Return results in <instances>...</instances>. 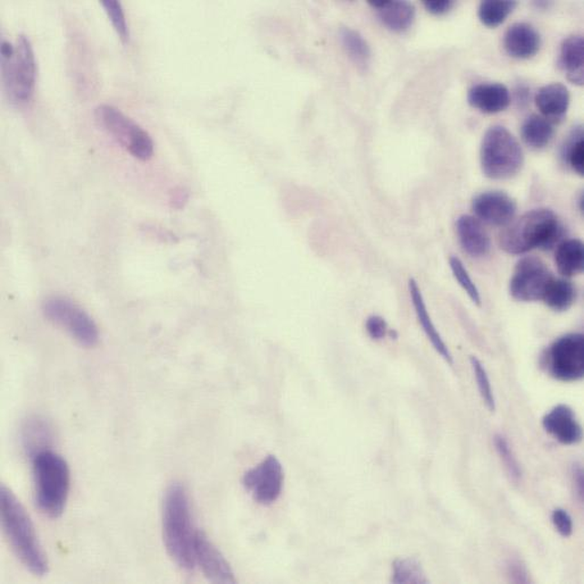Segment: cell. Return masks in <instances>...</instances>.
Returning <instances> with one entry per match:
<instances>
[{
    "label": "cell",
    "instance_id": "obj_1",
    "mask_svg": "<svg viewBox=\"0 0 584 584\" xmlns=\"http://www.w3.org/2000/svg\"><path fill=\"white\" fill-rule=\"evenodd\" d=\"M163 537L168 555L184 569L196 565L194 530L188 495L179 483H173L166 492L163 503Z\"/></svg>",
    "mask_w": 584,
    "mask_h": 584
},
{
    "label": "cell",
    "instance_id": "obj_2",
    "mask_svg": "<svg viewBox=\"0 0 584 584\" xmlns=\"http://www.w3.org/2000/svg\"><path fill=\"white\" fill-rule=\"evenodd\" d=\"M563 223L549 208L532 209L513 220L499 236V246L505 253L522 255L532 249L550 250L562 243Z\"/></svg>",
    "mask_w": 584,
    "mask_h": 584
},
{
    "label": "cell",
    "instance_id": "obj_3",
    "mask_svg": "<svg viewBox=\"0 0 584 584\" xmlns=\"http://www.w3.org/2000/svg\"><path fill=\"white\" fill-rule=\"evenodd\" d=\"M0 500L5 535L14 553L29 571L35 576H44L48 571V562L25 508L5 486L2 487Z\"/></svg>",
    "mask_w": 584,
    "mask_h": 584
},
{
    "label": "cell",
    "instance_id": "obj_4",
    "mask_svg": "<svg viewBox=\"0 0 584 584\" xmlns=\"http://www.w3.org/2000/svg\"><path fill=\"white\" fill-rule=\"evenodd\" d=\"M32 468L36 508L50 519L61 517L70 492L71 477L67 463L48 449L32 458Z\"/></svg>",
    "mask_w": 584,
    "mask_h": 584
},
{
    "label": "cell",
    "instance_id": "obj_5",
    "mask_svg": "<svg viewBox=\"0 0 584 584\" xmlns=\"http://www.w3.org/2000/svg\"><path fill=\"white\" fill-rule=\"evenodd\" d=\"M480 159L483 175L491 180L512 179L524 166L521 145L500 126L490 127L483 136Z\"/></svg>",
    "mask_w": 584,
    "mask_h": 584
},
{
    "label": "cell",
    "instance_id": "obj_6",
    "mask_svg": "<svg viewBox=\"0 0 584 584\" xmlns=\"http://www.w3.org/2000/svg\"><path fill=\"white\" fill-rule=\"evenodd\" d=\"M4 88L9 102L17 106L32 99L35 85V59L34 49L27 36L21 35L13 55L2 57Z\"/></svg>",
    "mask_w": 584,
    "mask_h": 584
},
{
    "label": "cell",
    "instance_id": "obj_7",
    "mask_svg": "<svg viewBox=\"0 0 584 584\" xmlns=\"http://www.w3.org/2000/svg\"><path fill=\"white\" fill-rule=\"evenodd\" d=\"M96 120L132 156L140 161H148L154 154L152 136L143 127L111 105H100L95 111Z\"/></svg>",
    "mask_w": 584,
    "mask_h": 584
},
{
    "label": "cell",
    "instance_id": "obj_8",
    "mask_svg": "<svg viewBox=\"0 0 584 584\" xmlns=\"http://www.w3.org/2000/svg\"><path fill=\"white\" fill-rule=\"evenodd\" d=\"M541 367L551 378L562 382H577L584 377V337L568 333L559 337L541 356Z\"/></svg>",
    "mask_w": 584,
    "mask_h": 584
},
{
    "label": "cell",
    "instance_id": "obj_9",
    "mask_svg": "<svg viewBox=\"0 0 584 584\" xmlns=\"http://www.w3.org/2000/svg\"><path fill=\"white\" fill-rule=\"evenodd\" d=\"M43 310L50 322L65 328L80 345L94 347L98 344L99 331L94 319L72 300L65 297H50L44 301Z\"/></svg>",
    "mask_w": 584,
    "mask_h": 584
},
{
    "label": "cell",
    "instance_id": "obj_10",
    "mask_svg": "<svg viewBox=\"0 0 584 584\" xmlns=\"http://www.w3.org/2000/svg\"><path fill=\"white\" fill-rule=\"evenodd\" d=\"M553 273L540 258L528 257L519 259L509 282V294L515 300L533 303L542 300Z\"/></svg>",
    "mask_w": 584,
    "mask_h": 584
},
{
    "label": "cell",
    "instance_id": "obj_11",
    "mask_svg": "<svg viewBox=\"0 0 584 584\" xmlns=\"http://www.w3.org/2000/svg\"><path fill=\"white\" fill-rule=\"evenodd\" d=\"M285 474L280 460L270 455L245 473L243 485L257 503L275 504L284 489Z\"/></svg>",
    "mask_w": 584,
    "mask_h": 584
},
{
    "label": "cell",
    "instance_id": "obj_12",
    "mask_svg": "<svg viewBox=\"0 0 584 584\" xmlns=\"http://www.w3.org/2000/svg\"><path fill=\"white\" fill-rule=\"evenodd\" d=\"M472 209L478 220L494 227H508L514 220L518 205L504 191H485L473 199Z\"/></svg>",
    "mask_w": 584,
    "mask_h": 584
},
{
    "label": "cell",
    "instance_id": "obj_13",
    "mask_svg": "<svg viewBox=\"0 0 584 584\" xmlns=\"http://www.w3.org/2000/svg\"><path fill=\"white\" fill-rule=\"evenodd\" d=\"M196 563L199 564L205 577L214 583H235L234 571L221 551L208 540L203 532L197 531L195 545Z\"/></svg>",
    "mask_w": 584,
    "mask_h": 584
},
{
    "label": "cell",
    "instance_id": "obj_14",
    "mask_svg": "<svg viewBox=\"0 0 584 584\" xmlns=\"http://www.w3.org/2000/svg\"><path fill=\"white\" fill-rule=\"evenodd\" d=\"M542 427L559 444L573 446L582 440L581 424L579 423L576 413L569 405L555 406L542 418Z\"/></svg>",
    "mask_w": 584,
    "mask_h": 584
},
{
    "label": "cell",
    "instance_id": "obj_15",
    "mask_svg": "<svg viewBox=\"0 0 584 584\" xmlns=\"http://www.w3.org/2000/svg\"><path fill=\"white\" fill-rule=\"evenodd\" d=\"M458 240L464 252L474 258L487 257L490 252L491 243L482 222L471 216H462L456 222Z\"/></svg>",
    "mask_w": 584,
    "mask_h": 584
},
{
    "label": "cell",
    "instance_id": "obj_16",
    "mask_svg": "<svg viewBox=\"0 0 584 584\" xmlns=\"http://www.w3.org/2000/svg\"><path fill=\"white\" fill-rule=\"evenodd\" d=\"M541 45V36L536 27L528 23H515L504 36L506 52L514 58L529 59L536 56Z\"/></svg>",
    "mask_w": 584,
    "mask_h": 584
},
{
    "label": "cell",
    "instance_id": "obj_17",
    "mask_svg": "<svg viewBox=\"0 0 584 584\" xmlns=\"http://www.w3.org/2000/svg\"><path fill=\"white\" fill-rule=\"evenodd\" d=\"M468 104L482 113L496 114L505 111L510 104L509 91L504 85L480 84L473 86L468 94Z\"/></svg>",
    "mask_w": 584,
    "mask_h": 584
},
{
    "label": "cell",
    "instance_id": "obj_18",
    "mask_svg": "<svg viewBox=\"0 0 584 584\" xmlns=\"http://www.w3.org/2000/svg\"><path fill=\"white\" fill-rule=\"evenodd\" d=\"M408 288L415 313H417L418 322L421 323L423 331L426 332L428 339L430 340L433 348L439 353L441 357L446 360L447 364L453 367V355H451L448 347H447L439 331L437 330L435 324L432 322L430 314L428 312L426 301H424L422 292L421 289H419L418 282L414 279H410Z\"/></svg>",
    "mask_w": 584,
    "mask_h": 584
},
{
    "label": "cell",
    "instance_id": "obj_19",
    "mask_svg": "<svg viewBox=\"0 0 584 584\" xmlns=\"http://www.w3.org/2000/svg\"><path fill=\"white\" fill-rule=\"evenodd\" d=\"M569 91L562 84H550L538 91L536 96L537 107L542 116L550 123L563 120L569 107Z\"/></svg>",
    "mask_w": 584,
    "mask_h": 584
},
{
    "label": "cell",
    "instance_id": "obj_20",
    "mask_svg": "<svg viewBox=\"0 0 584 584\" xmlns=\"http://www.w3.org/2000/svg\"><path fill=\"white\" fill-rule=\"evenodd\" d=\"M369 5L377 9L378 18L391 31L405 32L413 25L415 7L410 3L372 0Z\"/></svg>",
    "mask_w": 584,
    "mask_h": 584
},
{
    "label": "cell",
    "instance_id": "obj_21",
    "mask_svg": "<svg viewBox=\"0 0 584 584\" xmlns=\"http://www.w3.org/2000/svg\"><path fill=\"white\" fill-rule=\"evenodd\" d=\"M559 65L567 73L569 81L582 86L584 82V40L582 35H571L560 45Z\"/></svg>",
    "mask_w": 584,
    "mask_h": 584
},
{
    "label": "cell",
    "instance_id": "obj_22",
    "mask_svg": "<svg viewBox=\"0 0 584 584\" xmlns=\"http://www.w3.org/2000/svg\"><path fill=\"white\" fill-rule=\"evenodd\" d=\"M53 428L40 417H30L22 427V441L27 455L35 458L41 451L48 450L52 444Z\"/></svg>",
    "mask_w": 584,
    "mask_h": 584
},
{
    "label": "cell",
    "instance_id": "obj_23",
    "mask_svg": "<svg viewBox=\"0 0 584 584\" xmlns=\"http://www.w3.org/2000/svg\"><path fill=\"white\" fill-rule=\"evenodd\" d=\"M558 270L565 277L581 275L584 267V246L581 240H564L555 254Z\"/></svg>",
    "mask_w": 584,
    "mask_h": 584
},
{
    "label": "cell",
    "instance_id": "obj_24",
    "mask_svg": "<svg viewBox=\"0 0 584 584\" xmlns=\"http://www.w3.org/2000/svg\"><path fill=\"white\" fill-rule=\"evenodd\" d=\"M521 136L529 147L536 150L545 148L553 140V123L546 120L544 116L533 114L524 121Z\"/></svg>",
    "mask_w": 584,
    "mask_h": 584
},
{
    "label": "cell",
    "instance_id": "obj_25",
    "mask_svg": "<svg viewBox=\"0 0 584 584\" xmlns=\"http://www.w3.org/2000/svg\"><path fill=\"white\" fill-rule=\"evenodd\" d=\"M577 296L576 286L571 281L554 277L547 287L542 300L555 312H567L576 303Z\"/></svg>",
    "mask_w": 584,
    "mask_h": 584
},
{
    "label": "cell",
    "instance_id": "obj_26",
    "mask_svg": "<svg viewBox=\"0 0 584 584\" xmlns=\"http://www.w3.org/2000/svg\"><path fill=\"white\" fill-rule=\"evenodd\" d=\"M342 45L349 58L360 68H367L371 61V48L357 31L344 27L340 31Z\"/></svg>",
    "mask_w": 584,
    "mask_h": 584
},
{
    "label": "cell",
    "instance_id": "obj_27",
    "mask_svg": "<svg viewBox=\"0 0 584 584\" xmlns=\"http://www.w3.org/2000/svg\"><path fill=\"white\" fill-rule=\"evenodd\" d=\"M391 582L395 584H427L428 579L418 559H396L392 565Z\"/></svg>",
    "mask_w": 584,
    "mask_h": 584
},
{
    "label": "cell",
    "instance_id": "obj_28",
    "mask_svg": "<svg viewBox=\"0 0 584 584\" xmlns=\"http://www.w3.org/2000/svg\"><path fill=\"white\" fill-rule=\"evenodd\" d=\"M517 2L508 0H486L478 6V18L488 27H497L506 21L517 7Z\"/></svg>",
    "mask_w": 584,
    "mask_h": 584
},
{
    "label": "cell",
    "instance_id": "obj_29",
    "mask_svg": "<svg viewBox=\"0 0 584 584\" xmlns=\"http://www.w3.org/2000/svg\"><path fill=\"white\" fill-rule=\"evenodd\" d=\"M562 156L568 166L579 176L584 175V140L582 126L571 132L563 146Z\"/></svg>",
    "mask_w": 584,
    "mask_h": 584
},
{
    "label": "cell",
    "instance_id": "obj_30",
    "mask_svg": "<svg viewBox=\"0 0 584 584\" xmlns=\"http://www.w3.org/2000/svg\"><path fill=\"white\" fill-rule=\"evenodd\" d=\"M494 445L497 454L499 455L501 462L504 464L506 472L515 485L522 481L523 474L521 465H519L517 456H515L512 446H510L508 438L501 433H497L494 437Z\"/></svg>",
    "mask_w": 584,
    "mask_h": 584
},
{
    "label": "cell",
    "instance_id": "obj_31",
    "mask_svg": "<svg viewBox=\"0 0 584 584\" xmlns=\"http://www.w3.org/2000/svg\"><path fill=\"white\" fill-rule=\"evenodd\" d=\"M471 362L474 376H476L478 391L482 397L483 401L490 410V412H495L496 410V399L494 395V390H492L491 383L489 377L486 371V368L483 367L481 360L477 358L476 356H471L469 358Z\"/></svg>",
    "mask_w": 584,
    "mask_h": 584
},
{
    "label": "cell",
    "instance_id": "obj_32",
    "mask_svg": "<svg viewBox=\"0 0 584 584\" xmlns=\"http://www.w3.org/2000/svg\"><path fill=\"white\" fill-rule=\"evenodd\" d=\"M449 266L455 279L458 280L459 286L462 287L465 292H467L469 299L478 306V307H481L482 303L480 291H478V287L474 284L471 277H469L467 267H464L463 262L460 261L458 257H453L449 259Z\"/></svg>",
    "mask_w": 584,
    "mask_h": 584
},
{
    "label": "cell",
    "instance_id": "obj_33",
    "mask_svg": "<svg viewBox=\"0 0 584 584\" xmlns=\"http://www.w3.org/2000/svg\"><path fill=\"white\" fill-rule=\"evenodd\" d=\"M102 5L108 17L111 18L114 29L116 30L118 36H120L123 43H126L130 38V32L122 4L117 0H103Z\"/></svg>",
    "mask_w": 584,
    "mask_h": 584
},
{
    "label": "cell",
    "instance_id": "obj_34",
    "mask_svg": "<svg viewBox=\"0 0 584 584\" xmlns=\"http://www.w3.org/2000/svg\"><path fill=\"white\" fill-rule=\"evenodd\" d=\"M505 571L509 582L522 584L531 582L530 573H529L527 565L518 558L508 559L505 564Z\"/></svg>",
    "mask_w": 584,
    "mask_h": 584
},
{
    "label": "cell",
    "instance_id": "obj_35",
    "mask_svg": "<svg viewBox=\"0 0 584 584\" xmlns=\"http://www.w3.org/2000/svg\"><path fill=\"white\" fill-rule=\"evenodd\" d=\"M551 522L560 536L569 538L573 533V519L568 510L556 508L551 513Z\"/></svg>",
    "mask_w": 584,
    "mask_h": 584
},
{
    "label": "cell",
    "instance_id": "obj_36",
    "mask_svg": "<svg viewBox=\"0 0 584 584\" xmlns=\"http://www.w3.org/2000/svg\"><path fill=\"white\" fill-rule=\"evenodd\" d=\"M367 331L374 340H382L388 335V324L381 317H369L367 321Z\"/></svg>",
    "mask_w": 584,
    "mask_h": 584
},
{
    "label": "cell",
    "instance_id": "obj_37",
    "mask_svg": "<svg viewBox=\"0 0 584 584\" xmlns=\"http://www.w3.org/2000/svg\"><path fill=\"white\" fill-rule=\"evenodd\" d=\"M571 478L574 488V494H576L579 503H582L584 494V478L582 464L576 462L572 464Z\"/></svg>",
    "mask_w": 584,
    "mask_h": 584
},
{
    "label": "cell",
    "instance_id": "obj_38",
    "mask_svg": "<svg viewBox=\"0 0 584 584\" xmlns=\"http://www.w3.org/2000/svg\"><path fill=\"white\" fill-rule=\"evenodd\" d=\"M423 4L427 11L433 15H445L455 5L451 0H426Z\"/></svg>",
    "mask_w": 584,
    "mask_h": 584
},
{
    "label": "cell",
    "instance_id": "obj_39",
    "mask_svg": "<svg viewBox=\"0 0 584 584\" xmlns=\"http://www.w3.org/2000/svg\"><path fill=\"white\" fill-rule=\"evenodd\" d=\"M583 202H584V197H583V195H581L580 199H579V204H580L581 212L584 211V203Z\"/></svg>",
    "mask_w": 584,
    "mask_h": 584
}]
</instances>
